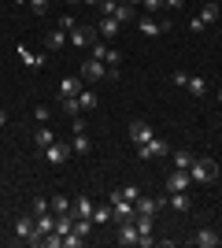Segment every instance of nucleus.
<instances>
[{
    "instance_id": "1",
    "label": "nucleus",
    "mask_w": 222,
    "mask_h": 248,
    "mask_svg": "<svg viewBox=\"0 0 222 248\" xmlns=\"http://www.w3.org/2000/svg\"><path fill=\"white\" fill-rule=\"evenodd\" d=\"M189 178H192V182H215V178H219V163H215V159H200V155H192Z\"/></svg>"
},
{
    "instance_id": "2",
    "label": "nucleus",
    "mask_w": 222,
    "mask_h": 248,
    "mask_svg": "<svg viewBox=\"0 0 222 248\" xmlns=\"http://www.w3.org/2000/svg\"><path fill=\"white\" fill-rule=\"evenodd\" d=\"M107 78V63L104 60H82V82L96 85V82H104Z\"/></svg>"
},
{
    "instance_id": "3",
    "label": "nucleus",
    "mask_w": 222,
    "mask_h": 248,
    "mask_svg": "<svg viewBox=\"0 0 222 248\" xmlns=\"http://www.w3.org/2000/svg\"><path fill=\"white\" fill-rule=\"evenodd\" d=\"M137 155H141V163H145V159H159V155H170V145L163 137H152V141L137 145Z\"/></svg>"
},
{
    "instance_id": "4",
    "label": "nucleus",
    "mask_w": 222,
    "mask_h": 248,
    "mask_svg": "<svg viewBox=\"0 0 222 248\" xmlns=\"http://www.w3.org/2000/svg\"><path fill=\"white\" fill-rule=\"evenodd\" d=\"M96 37H100V33H96V26H74V30L67 33V41H71L74 48H93Z\"/></svg>"
},
{
    "instance_id": "5",
    "label": "nucleus",
    "mask_w": 222,
    "mask_h": 248,
    "mask_svg": "<svg viewBox=\"0 0 222 248\" xmlns=\"http://www.w3.org/2000/svg\"><path fill=\"white\" fill-rule=\"evenodd\" d=\"M44 155V163H52V167H63L67 159H71V145H63V141H52L48 148H41Z\"/></svg>"
},
{
    "instance_id": "6",
    "label": "nucleus",
    "mask_w": 222,
    "mask_h": 248,
    "mask_svg": "<svg viewBox=\"0 0 222 248\" xmlns=\"http://www.w3.org/2000/svg\"><path fill=\"white\" fill-rule=\"evenodd\" d=\"M111 218H115V222H133V218H137V204H133V200H115V204H111Z\"/></svg>"
},
{
    "instance_id": "7",
    "label": "nucleus",
    "mask_w": 222,
    "mask_h": 248,
    "mask_svg": "<svg viewBox=\"0 0 222 248\" xmlns=\"http://www.w3.org/2000/svg\"><path fill=\"white\" fill-rule=\"evenodd\" d=\"M96 33H100V37H107V41H115L118 33H122V22H118L115 15H100V22H96Z\"/></svg>"
},
{
    "instance_id": "8",
    "label": "nucleus",
    "mask_w": 222,
    "mask_h": 248,
    "mask_svg": "<svg viewBox=\"0 0 222 248\" xmlns=\"http://www.w3.org/2000/svg\"><path fill=\"white\" fill-rule=\"evenodd\" d=\"M152 137H156V130H152L145 119H133V123H130V141H133V145H145Z\"/></svg>"
},
{
    "instance_id": "9",
    "label": "nucleus",
    "mask_w": 222,
    "mask_h": 248,
    "mask_svg": "<svg viewBox=\"0 0 222 248\" xmlns=\"http://www.w3.org/2000/svg\"><path fill=\"white\" fill-rule=\"evenodd\" d=\"M189 186H192L189 170H178V167H174V170L167 174V193H185Z\"/></svg>"
},
{
    "instance_id": "10",
    "label": "nucleus",
    "mask_w": 222,
    "mask_h": 248,
    "mask_svg": "<svg viewBox=\"0 0 222 248\" xmlns=\"http://www.w3.org/2000/svg\"><path fill=\"white\" fill-rule=\"evenodd\" d=\"M33 233H37V218H33V215H19V218H15V237H22L26 245H30Z\"/></svg>"
},
{
    "instance_id": "11",
    "label": "nucleus",
    "mask_w": 222,
    "mask_h": 248,
    "mask_svg": "<svg viewBox=\"0 0 222 248\" xmlns=\"http://www.w3.org/2000/svg\"><path fill=\"white\" fill-rule=\"evenodd\" d=\"M163 207H170V200H156V197H137V215H159Z\"/></svg>"
},
{
    "instance_id": "12",
    "label": "nucleus",
    "mask_w": 222,
    "mask_h": 248,
    "mask_svg": "<svg viewBox=\"0 0 222 248\" xmlns=\"http://www.w3.org/2000/svg\"><path fill=\"white\" fill-rule=\"evenodd\" d=\"M141 33H145V37H159V33L163 30H170V22H159V19H152V15H141Z\"/></svg>"
},
{
    "instance_id": "13",
    "label": "nucleus",
    "mask_w": 222,
    "mask_h": 248,
    "mask_svg": "<svg viewBox=\"0 0 222 248\" xmlns=\"http://www.w3.org/2000/svg\"><path fill=\"white\" fill-rule=\"evenodd\" d=\"M141 241V230L133 226V222H118V245H126V248H133Z\"/></svg>"
},
{
    "instance_id": "14",
    "label": "nucleus",
    "mask_w": 222,
    "mask_h": 248,
    "mask_svg": "<svg viewBox=\"0 0 222 248\" xmlns=\"http://www.w3.org/2000/svg\"><path fill=\"white\" fill-rule=\"evenodd\" d=\"M192 245L196 248H219L222 237L215 233V230H196V233H192Z\"/></svg>"
},
{
    "instance_id": "15",
    "label": "nucleus",
    "mask_w": 222,
    "mask_h": 248,
    "mask_svg": "<svg viewBox=\"0 0 222 248\" xmlns=\"http://www.w3.org/2000/svg\"><path fill=\"white\" fill-rule=\"evenodd\" d=\"M52 141H56V130H52L48 123H41L37 130H33V145H37V148H48Z\"/></svg>"
},
{
    "instance_id": "16",
    "label": "nucleus",
    "mask_w": 222,
    "mask_h": 248,
    "mask_svg": "<svg viewBox=\"0 0 222 248\" xmlns=\"http://www.w3.org/2000/svg\"><path fill=\"white\" fill-rule=\"evenodd\" d=\"M82 93V78H63V82H59V100H71V96H78Z\"/></svg>"
},
{
    "instance_id": "17",
    "label": "nucleus",
    "mask_w": 222,
    "mask_h": 248,
    "mask_svg": "<svg viewBox=\"0 0 222 248\" xmlns=\"http://www.w3.org/2000/svg\"><path fill=\"white\" fill-rule=\"evenodd\" d=\"M93 200H89V197H74V204H71V215L74 218H89V215H93Z\"/></svg>"
},
{
    "instance_id": "18",
    "label": "nucleus",
    "mask_w": 222,
    "mask_h": 248,
    "mask_svg": "<svg viewBox=\"0 0 222 248\" xmlns=\"http://www.w3.org/2000/svg\"><path fill=\"white\" fill-rule=\"evenodd\" d=\"M78 108H82V111H96V108H100V96H96L93 89H82V93H78Z\"/></svg>"
},
{
    "instance_id": "19",
    "label": "nucleus",
    "mask_w": 222,
    "mask_h": 248,
    "mask_svg": "<svg viewBox=\"0 0 222 248\" xmlns=\"http://www.w3.org/2000/svg\"><path fill=\"white\" fill-rule=\"evenodd\" d=\"M71 152H78V155H89V152H93V141L85 137V130H78V134H74V141H71Z\"/></svg>"
},
{
    "instance_id": "20",
    "label": "nucleus",
    "mask_w": 222,
    "mask_h": 248,
    "mask_svg": "<svg viewBox=\"0 0 222 248\" xmlns=\"http://www.w3.org/2000/svg\"><path fill=\"white\" fill-rule=\"evenodd\" d=\"M167 200H170V207H174V211H189V207H192L189 189H185V193H167Z\"/></svg>"
},
{
    "instance_id": "21",
    "label": "nucleus",
    "mask_w": 222,
    "mask_h": 248,
    "mask_svg": "<svg viewBox=\"0 0 222 248\" xmlns=\"http://www.w3.org/2000/svg\"><path fill=\"white\" fill-rule=\"evenodd\" d=\"M63 45H67V30H52L48 37H44V48L48 52H59Z\"/></svg>"
},
{
    "instance_id": "22",
    "label": "nucleus",
    "mask_w": 222,
    "mask_h": 248,
    "mask_svg": "<svg viewBox=\"0 0 222 248\" xmlns=\"http://www.w3.org/2000/svg\"><path fill=\"white\" fill-rule=\"evenodd\" d=\"M219 15H222V11H219V4H215V0H207V4L200 8V19H204V26H211V22H219Z\"/></svg>"
},
{
    "instance_id": "23",
    "label": "nucleus",
    "mask_w": 222,
    "mask_h": 248,
    "mask_svg": "<svg viewBox=\"0 0 222 248\" xmlns=\"http://www.w3.org/2000/svg\"><path fill=\"white\" fill-rule=\"evenodd\" d=\"M19 60L26 63V67H33V71H37V67L44 63V56H37V52H30V48H22V45H19Z\"/></svg>"
},
{
    "instance_id": "24",
    "label": "nucleus",
    "mask_w": 222,
    "mask_h": 248,
    "mask_svg": "<svg viewBox=\"0 0 222 248\" xmlns=\"http://www.w3.org/2000/svg\"><path fill=\"white\" fill-rule=\"evenodd\" d=\"M111 15H115V19L122 22V26H126V22H133V15H137V11H133V4H118V8L111 11Z\"/></svg>"
},
{
    "instance_id": "25",
    "label": "nucleus",
    "mask_w": 222,
    "mask_h": 248,
    "mask_svg": "<svg viewBox=\"0 0 222 248\" xmlns=\"http://www.w3.org/2000/svg\"><path fill=\"white\" fill-rule=\"evenodd\" d=\"M185 89H189V93H192V96H196V100H200V96H204V93H207V82H204L200 74H196V78H192V74H189V85H185Z\"/></svg>"
},
{
    "instance_id": "26",
    "label": "nucleus",
    "mask_w": 222,
    "mask_h": 248,
    "mask_svg": "<svg viewBox=\"0 0 222 248\" xmlns=\"http://www.w3.org/2000/svg\"><path fill=\"white\" fill-rule=\"evenodd\" d=\"M71 204H74V200L63 197V193H56V197H52V211H56V215H67V211H71Z\"/></svg>"
},
{
    "instance_id": "27",
    "label": "nucleus",
    "mask_w": 222,
    "mask_h": 248,
    "mask_svg": "<svg viewBox=\"0 0 222 248\" xmlns=\"http://www.w3.org/2000/svg\"><path fill=\"white\" fill-rule=\"evenodd\" d=\"M189 163H192V152L189 148H178V152H174V167H178V170H189Z\"/></svg>"
},
{
    "instance_id": "28",
    "label": "nucleus",
    "mask_w": 222,
    "mask_h": 248,
    "mask_svg": "<svg viewBox=\"0 0 222 248\" xmlns=\"http://www.w3.org/2000/svg\"><path fill=\"white\" fill-rule=\"evenodd\" d=\"M59 111L71 115V119H74V115H82V108H78V96H71V100H59Z\"/></svg>"
},
{
    "instance_id": "29",
    "label": "nucleus",
    "mask_w": 222,
    "mask_h": 248,
    "mask_svg": "<svg viewBox=\"0 0 222 248\" xmlns=\"http://www.w3.org/2000/svg\"><path fill=\"white\" fill-rule=\"evenodd\" d=\"M96 222V226H104V222H111V211H107V207H93V215H89Z\"/></svg>"
},
{
    "instance_id": "30",
    "label": "nucleus",
    "mask_w": 222,
    "mask_h": 248,
    "mask_svg": "<svg viewBox=\"0 0 222 248\" xmlns=\"http://www.w3.org/2000/svg\"><path fill=\"white\" fill-rule=\"evenodd\" d=\"M104 63H107V67H111V71H118V63H122V52H118V48H107Z\"/></svg>"
},
{
    "instance_id": "31",
    "label": "nucleus",
    "mask_w": 222,
    "mask_h": 248,
    "mask_svg": "<svg viewBox=\"0 0 222 248\" xmlns=\"http://www.w3.org/2000/svg\"><path fill=\"white\" fill-rule=\"evenodd\" d=\"M48 207H52V204H48L44 197H33V204H30V215H44Z\"/></svg>"
},
{
    "instance_id": "32",
    "label": "nucleus",
    "mask_w": 222,
    "mask_h": 248,
    "mask_svg": "<svg viewBox=\"0 0 222 248\" xmlns=\"http://www.w3.org/2000/svg\"><path fill=\"white\" fill-rule=\"evenodd\" d=\"M107 48H111V45H104V41H93V48H89V52H93V60H104V56H107Z\"/></svg>"
},
{
    "instance_id": "33",
    "label": "nucleus",
    "mask_w": 222,
    "mask_h": 248,
    "mask_svg": "<svg viewBox=\"0 0 222 248\" xmlns=\"http://www.w3.org/2000/svg\"><path fill=\"white\" fill-rule=\"evenodd\" d=\"M170 82L178 85V89H185V85H189V74H185V71H174V74H170Z\"/></svg>"
},
{
    "instance_id": "34",
    "label": "nucleus",
    "mask_w": 222,
    "mask_h": 248,
    "mask_svg": "<svg viewBox=\"0 0 222 248\" xmlns=\"http://www.w3.org/2000/svg\"><path fill=\"white\" fill-rule=\"evenodd\" d=\"M30 11L33 15H48V0H30Z\"/></svg>"
},
{
    "instance_id": "35",
    "label": "nucleus",
    "mask_w": 222,
    "mask_h": 248,
    "mask_svg": "<svg viewBox=\"0 0 222 248\" xmlns=\"http://www.w3.org/2000/svg\"><path fill=\"white\" fill-rule=\"evenodd\" d=\"M48 115H52V111H48L44 104H37V108H33V119H37V123H48Z\"/></svg>"
},
{
    "instance_id": "36",
    "label": "nucleus",
    "mask_w": 222,
    "mask_h": 248,
    "mask_svg": "<svg viewBox=\"0 0 222 248\" xmlns=\"http://www.w3.org/2000/svg\"><path fill=\"white\" fill-rule=\"evenodd\" d=\"M74 26H78V22H74V15H59V30H67V33H71Z\"/></svg>"
},
{
    "instance_id": "37",
    "label": "nucleus",
    "mask_w": 222,
    "mask_h": 248,
    "mask_svg": "<svg viewBox=\"0 0 222 248\" xmlns=\"http://www.w3.org/2000/svg\"><path fill=\"white\" fill-rule=\"evenodd\" d=\"M122 197H126V200H133V204H137V197H141V189H137V186H122Z\"/></svg>"
},
{
    "instance_id": "38",
    "label": "nucleus",
    "mask_w": 222,
    "mask_h": 248,
    "mask_svg": "<svg viewBox=\"0 0 222 248\" xmlns=\"http://www.w3.org/2000/svg\"><path fill=\"white\" fill-rule=\"evenodd\" d=\"M185 4H189V0H163V8H167V11H181Z\"/></svg>"
},
{
    "instance_id": "39",
    "label": "nucleus",
    "mask_w": 222,
    "mask_h": 248,
    "mask_svg": "<svg viewBox=\"0 0 222 248\" xmlns=\"http://www.w3.org/2000/svg\"><path fill=\"white\" fill-rule=\"evenodd\" d=\"M141 8L145 11H163V0H141Z\"/></svg>"
},
{
    "instance_id": "40",
    "label": "nucleus",
    "mask_w": 222,
    "mask_h": 248,
    "mask_svg": "<svg viewBox=\"0 0 222 248\" xmlns=\"http://www.w3.org/2000/svg\"><path fill=\"white\" fill-rule=\"evenodd\" d=\"M189 30H192V33H200V30H207V26H204L200 15H192V19H189Z\"/></svg>"
},
{
    "instance_id": "41",
    "label": "nucleus",
    "mask_w": 222,
    "mask_h": 248,
    "mask_svg": "<svg viewBox=\"0 0 222 248\" xmlns=\"http://www.w3.org/2000/svg\"><path fill=\"white\" fill-rule=\"evenodd\" d=\"M63 245H67V248H82V237H78V233H67Z\"/></svg>"
},
{
    "instance_id": "42",
    "label": "nucleus",
    "mask_w": 222,
    "mask_h": 248,
    "mask_svg": "<svg viewBox=\"0 0 222 248\" xmlns=\"http://www.w3.org/2000/svg\"><path fill=\"white\" fill-rule=\"evenodd\" d=\"M115 8H118L115 0H100V15H111V11H115Z\"/></svg>"
},
{
    "instance_id": "43",
    "label": "nucleus",
    "mask_w": 222,
    "mask_h": 248,
    "mask_svg": "<svg viewBox=\"0 0 222 248\" xmlns=\"http://www.w3.org/2000/svg\"><path fill=\"white\" fill-rule=\"evenodd\" d=\"M4 123H8V111H4V108H0V126H4Z\"/></svg>"
},
{
    "instance_id": "44",
    "label": "nucleus",
    "mask_w": 222,
    "mask_h": 248,
    "mask_svg": "<svg viewBox=\"0 0 222 248\" xmlns=\"http://www.w3.org/2000/svg\"><path fill=\"white\" fill-rule=\"evenodd\" d=\"M122 4H133V8H137V4H141V0H122Z\"/></svg>"
},
{
    "instance_id": "45",
    "label": "nucleus",
    "mask_w": 222,
    "mask_h": 248,
    "mask_svg": "<svg viewBox=\"0 0 222 248\" xmlns=\"http://www.w3.org/2000/svg\"><path fill=\"white\" fill-rule=\"evenodd\" d=\"M82 4H96V8H100V0H82Z\"/></svg>"
},
{
    "instance_id": "46",
    "label": "nucleus",
    "mask_w": 222,
    "mask_h": 248,
    "mask_svg": "<svg viewBox=\"0 0 222 248\" xmlns=\"http://www.w3.org/2000/svg\"><path fill=\"white\" fill-rule=\"evenodd\" d=\"M219 100H222V89H219Z\"/></svg>"
}]
</instances>
